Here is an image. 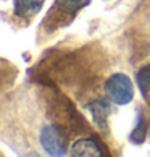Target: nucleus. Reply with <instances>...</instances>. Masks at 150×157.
Wrapping results in <instances>:
<instances>
[{
  "instance_id": "obj_6",
  "label": "nucleus",
  "mask_w": 150,
  "mask_h": 157,
  "mask_svg": "<svg viewBox=\"0 0 150 157\" xmlns=\"http://www.w3.org/2000/svg\"><path fill=\"white\" fill-rule=\"evenodd\" d=\"M45 0H13L15 15L21 20H31L42 8Z\"/></svg>"
},
{
  "instance_id": "obj_7",
  "label": "nucleus",
  "mask_w": 150,
  "mask_h": 157,
  "mask_svg": "<svg viewBox=\"0 0 150 157\" xmlns=\"http://www.w3.org/2000/svg\"><path fill=\"white\" fill-rule=\"evenodd\" d=\"M136 79H137V86H139L145 102L150 104V65L142 67L139 71H137Z\"/></svg>"
},
{
  "instance_id": "obj_4",
  "label": "nucleus",
  "mask_w": 150,
  "mask_h": 157,
  "mask_svg": "<svg viewBox=\"0 0 150 157\" xmlns=\"http://www.w3.org/2000/svg\"><path fill=\"white\" fill-rule=\"evenodd\" d=\"M70 155L73 157H100L102 147L94 138L78 139L70 149Z\"/></svg>"
},
{
  "instance_id": "obj_1",
  "label": "nucleus",
  "mask_w": 150,
  "mask_h": 157,
  "mask_svg": "<svg viewBox=\"0 0 150 157\" xmlns=\"http://www.w3.org/2000/svg\"><path fill=\"white\" fill-rule=\"evenodd\" d=\"M105 92L116 105H126L134 99V84L124 73H115L105 83Z\"/></svg>"
},
{
  "instance_id": "obj_3",
  "label": "nucleus",
  "mask_w": 150,
  "mask_h": 157,
  "mask_svg": "<svg viewBox=\"0 0 150 157\" xmlns=\"http://www.w3.org/2000/svg\"><path fill=\"white\" fill-rule=\"evenodd\" d=\"M112 102L107 101V99H95V101H92L89 104V112H90L92 121H94V123L99 126L100 130H103V131H107L108 117L113 113Z\"/></svg>"
},
{
  "instance_id": "obj_5",
  "label": "nucleus",
  "mask_w": 150,
  "mask_h": 157,
  "mask_svg": "<svg viewBox=\"0 0 150 157\" xmlns=\"http://www.w3.org/2000/svg\"><path fill=\"white\" fill-rule=\"evenodd\" d=\"M90 0H57V3L53 5V11H50V15L58 16V20H65V18H73L78 11L86 7Z\"/></svg>"
},
{
  "instance_id": "obj_8",
  "label": "nucleus",
  "mask_w": 150,
  "mask_h": 157,
  "mask_svg": "<svg viewBox=\"0 0 150 157\" xmlns=\"http://www.w3.org/2000/svg\"><path fill=\"white\" fill-rule=\"evenodd\" d=\"M144 135H145V125H144V115L139 113V120H137V126H136V130L132 131V135H131V139H132V143H136V144H139L144 141Z\"/></svg>"
},
{
  "instance_id": "obj_2",
  "label": "nucleus",
  "mask_w": 150,
  "mask_h": 157,
  "mask_svg": "<svg viewBox=\"0 0 150 157\" xmlns=\"http://www.w3.org/2000/svg\"><path fill=\"white\" fill-rule=\"evenodd\" d=\"M39 141H40L42 149L49 155L60 157V155L66 154V139L63 136L61 130L53 123L42 126L40 135H39Z\"/></svg>"
}]
</instances>
